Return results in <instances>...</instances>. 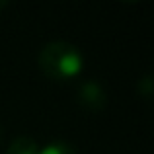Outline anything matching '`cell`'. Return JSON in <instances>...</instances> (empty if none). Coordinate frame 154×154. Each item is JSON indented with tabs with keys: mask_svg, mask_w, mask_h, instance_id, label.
Returning <instances> with one entry per match:
<instances>
[{
	"mask_svg": "<svg viewBox=\"0 0 154 154\" xmlns=\"http://www.w3.org/2000/svg\"><path fill=\"white\" fill-rule=\"evenodd\" d=\"M39 154H78V152L66 140H51L45 146H39Z\"/></svg>",
	"mask_w": 154,
	"mask_h": 154,
	"instance_id": "obj_4",
	"label": "cell"
},
{
	"mask_svg": "<svg viewBox=\"0 0 154 154\" xmlns=\"http://www.w3.org/2000/svg\"><path fill=\"white\" fill-rule=\"evenodd\" d=\"M39 68L53 80H70L82 72L84 59L78 47L66 41H51L39 51Z\"/></svg>",
	"mask_w": 154,
	"mask_h": 154,
	"instance_id": "obj_1",
	"label": "cell"
},
{
	"mask_svg": "<svg viewBox=\"0 0 154 154\" xmlns=\"http://www.w3.org/2000/svg\"><path fill=\"white\" fill-rule=\"evenodd\" d=\"M78 102L88 111H102L107 103V96L98 82L88 80L78 88Z\"/></svg>",
	"mask_w": 154,
	"mask_h": 154,
	"instance_id": "obj_2",
	"label": "cell"
},
{
	"mask_svg": "<svg viewBox=\"0 0 154 154\" xmlns=\"http://www.w3.org/2000/svg\"><path fill=\"white\" fill-rule=\"evenodd\" d=\"M0 137H2V129H0Z\"/></svg>",
	"mask_w": 154,
	"mask_h": 154,
	"instance_id": "obj_7",
	"label": "cell"
},
{
	"mask_svg": "<svg viewBox=\"0 0 154 154\" xmlns=\"http://www.w3.org/2000/svg\"><path fill=\"white\" fill-rule=\"evenodd\" d=\"M6 6H8V2H6V0H0V12H2Z\"/></svg>",
	"mask_w": 154,
	"mask_h": 154,
	"instance_id": "obj_6",
	"label": "cell"
},
{
	"mask_svg": "<svg viewBox=\"0 0 154 154\" xmlns=\"http://www.w3.org/2000/svg\"><path fill=\"white\" fill-rule=\"evenodd\" d=\"M139 94L143 96V98H150L152 96V92H154V82H152V74H144L143 78L139 80Z\"/></svg>",
	"mask_w": 154,
	"mask_h": 154,
	"instance_id": "obj_5",
	"label": "cell"
},
{
	"mask_svg": "<svg viewBox=\"0 0 154 154\" xmlns=\"http://www.w3.org/2000/svg\"><path fill=\"white\" fill-rule=\"evenodd\" d=\"M6 154H39V144L29 137H18L8 144Z\"/></svg>",
	"mask_w": 154,
	"mask_h": 154,
	"instance_id": "obj_3",
	"label": "cell"
}]
</instances>
